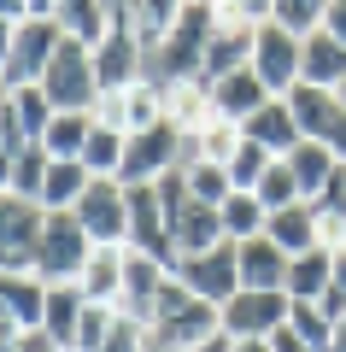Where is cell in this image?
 Returning <instances> with one entry per match:
<instances>
[{"mask_svg":"<svg viewBox=\"0 0 346 352\" xmlns=\"http://www.w3.org/2000/svg\"><path fill=\"white\" fill-rule=\"evenodd\" d=\"M288 164H294V182H299L305 200H317V194L334 182V170H340V159H334L323 141H299V147L288 153Z\"/></svg>","mask_w":346,"mask_h":352,"instance_id":"484cf974","label":"cell"},{"mask_svg":"<svg viewBox=\"0 0 346 352\" xmlns=\"http://www.w3.org/2000/svg\"><path fill=\"white\" fill-rule=\"evenodd\" d=\"M334 288V247H311L288 264V300H323Z\"/></svg>","mask_w":346,"mask_h":352,"instance_id":"7402d4cb","label":"cell"},{"mask_svg":"<svg viewBox=\"0 0 346 352\" xmlns=\"http://www.w3.org/2000/svg\"><path fill=\"white\" fill-rule=\"evenodd\" d=\"M164 124V88L159 82H136L124 88V135H147Z\"/></svg>","mask_w":346,"mask_h":352,"instance_id":"d6a6232c","label":"cell"},{"mask_svg":"<svg viewBox=\"0 0 346 352\" xmlns=\"http://www.w3.org/2000/svg\"><path fill=\"white\" fill-rule=\"evenodd\" d=\"M270 352H317V346H311V340L299 335L294 323H282V329H276V335H270Z\"/></svg>","mask_w":346,"mask_h":352,"instance_id":"b9f144b4","label":"cell"},{"mask_svg":"<svg viewBox=\"0 0 346 352\" xmlns=\"http://www.w3.org/2000/svg\"><path fill=\"white\" fill-rule=\"evenodd\" d=\"M171 276H176V270H171L164 258L129 247V252H124V300H118V305L153 329V311H159V294H164V282H171Z\"/></svg>","mask_w":346,"mask_h":352,"instance_id":"8fae6325","label":"cell"},{"mask_svg":"<svg viewBox=\"0 0 346 352\" xmlns=\"http://www.w3.org/2000/svg\"><path fill=\"white\" fill-rule=\"evenodd\" d=\"M299 59H305V41L294 36V30L282 24H259V47H252V71L264 76V88H270L276 100H288L299 82Z\"/></svg>","mask_w":346,"mask_h":352,"instance_id":"30bf717a","label":"cell"},{"mask_svg":"<svg viewBox=\"0 0 346 352\" xmlns=\"http://www.w3.org/2000/svg\"><path fill=\"white\" fill-rule=\"evenodd\" d=\"M276 0H217V18L223 24H270Z\"/></svg>","mask_w":346,"mask_h":352,"instance_id":"ab89813d","label":"cell"},{"mask_svg":"<svg viewBox=\"0 0 346 352\" xmlns=\"http://www.w3.org/2000/svg\"><path fill=\"white\" fill-rule=\"evenodd\" d=\"M288 264L294 258H288L270 235L241 241V288H282L288 294Z\"/></svg>","mask_w":346,"mask_h":352,"instance_id":"e0dca14e","label":"cell"},{"mask_svg":"<svg viewBox=\"0 0 346 352\" xmlns=\"http://www.w3.org/2000/svg\"><path fill=\"white\" fill-rule=\"evenodd\" d=\"M164 88V118H171L182 135H199V129L211 124V82L206 76H188V82H159Z\"/></svg>","mask_w":346,"mask_h":352,"instance_id":"2e32d148","label":"cell"},{"mask_svg":"<svg viewBox=\"0 0 346 352\" xmlns=\"http://www.w3.org/2000/svg\"><path fill=\"white\" fill-rule=\"evenodd\" d=\"M88 258H94V235L83 229L76 212H53L47 235H41V276L47 282H83Z\"/></svg>","mask_w":346,"mask_h":352,"instance_id":"8992f818","label":"cell"},{"mask_svg":"<svg viewBox=\"0 0 346 352\" xmlns=\"http://www.w3.org/2000/svg\"><path fill=\"white\" fill-rule=\"evenodd\" d=\"M147 352H171V346H164V340H147Z\"/></svg>","mask_w":346,"mask_h":352,"instance_id":"f907efd6","label":"cell"},{"mask_svg":"<svg viewBox=\"0 0 346 352\" xmlns=\"http://www.w3.org/2000/svg\"><path fill=\"white\" fill-rule=\"evenodd\" d=\"M288 311H294V300L282 288H241L223 305V335L229 340H270L288 323Z\"/></svg>","mask_w":346,"mask_h":352,"instance_id":"ba28073f","label":"cell"},{"mask_svg":"<svg viewBox=\"0 0 346 352\" xmlns=\"http://www.w3.org/2000/svg\"><path fill=\"white\" fill-rule=\"evenodd\" d=\"M147 65H153V59H147V47H141L136 24H129L124 0H118V12H111L106 41L94 47V76H100V94H124V88L147 82Z\"/></svg>","mask_w":346,"mask_h":352,"instance_id":"3957f363","label":"cell"},{"mask_svg":"<svg viewBox=\"0 0 346 352\" xmlns=\"http://www.w3.org/2000/svg\"><path fill=\"white\" fill-rule=\"evenodd\" d=\"M264 223H270V206H264L252 188H235L229 200H223V235H229V241L264 235Z\"/></svg>","mask_w":346,"mask_h":352,"instance_id":"f1b7e54d","label":"cell"},{"mask_svg":"<svg viewBox=\"0 0 346 352\" xmlns=\"http://www.w3.org/2000/svg\"><path fill=\"white\" fill-rule=\"evenodd\" d=\"M76 217L94 235V247H129V188L118 176H94L88 194L76 200Z\"/></svg>","mask_w":346,"mask_h":352,"instance_id":"52a82bcc","label":"cell"},{"mask_svg":"<svg viewBox=\"0 0 346 352\" xmlns=\"http://www.w3.org/2000/svg\"><path fill=\"white\" fill-rule=\"evenodd\" d=\"M270 100H276V94L264 88V76L252 71V65H247V71H229V76H217V82H211V112L229 118V124H241V129H247V118L264 112Z\"/></svg>","mask_w":346,"mask_h":352,"instance_id":"4fadbf2b","label":"cell"},{"mask_svg":"<svg viewBox=\"0 0 346 352\" xmlns=\"http://www.w3.org/2000/svg\"><path fill=\"white\" fill-rule=\"evenodd\" d=\"M65 30L59 18H30V24L6 30V59H0V71H6V88H24V82H41L53 65V53H59Z\"/></svg>","mask_w":346,"mask_h":352,"instance_id":"5b68a950","label":"cell"},{"mask_svg":"<svg viewBox=\"0 0 346 352\" xmlns=\"http://www.w3.org/2000/svg\"><path fill=\"white\" fill-rule=\"evenodd\" d=\"M47 276H0V311H6V335L24 329H47Z\"/></svg>","mask_w":346,"mask_h":352,"instance_id":"7c38bea8","label":"cell"},{"mask_svg":"<svg viewBox=\"0 0 346 352\" xmlns=\"http://www.w3.org/2000/svg\"><path fill=\"white\" fill-rule=\"evenodd\" d=\"M124 252L129 247H94V258H88V270H83V294L94 305L124 300Z\"/></svg>","mask_w":346,"mask_h":352,"instance_id":"603a6c76","label":"cell"},{"mask_svg":"<svg viewBox=\"0 0 346 352\" xmlns=\"http://www.w3.org/2000/svg\"><path fill=\"white\" fill-rule=\"evenodd\" d=\"M47 206L41 200H6V223H0V258H41V235H47Z\"/></svg>","mask_w":346,"mask_h":352,"instance_id":"5bb4252c","label":"cell"},{"mask_svg":"<svg viewBox=\"0 0 346 352\" xmlns=\"http://www.w3.org/2000/svg\"><path fill=\"white\" fill-rule=\"evenodd\" d=\"M323 18H329V0H276L270 24L294 30V36L305 41V36H317V30H323Z\"/></svg>","mask_w":346,"mask_h":352,"instance_id":"d590c367","label":"cell"},{"mask_svg":"<svg viewBox=\"0 0 346 352\" xmlns=\"http://www.w3.org/2000/svg\"><path fill=\"white\" fill-rule=\"evenodd\" d=\"M252 47H259V24H223L217 18V36H211V47H206V82H217V76H229V71H247L252 65Z\"/></svg>","mask_w":346,"mask_h":352,"instance_id":"9a60e30c","label":"cell"},{"mask_svg":"<svg viewBox=\"0 0 346 352\" xmlns=\"http://www.w3.org/2000/svg\"><path fill=\"white\" fill-rule=\"evenodd\" d=\"M299 82L311 88H334L340 94L346 82V47L329 36V30H317V36H305V59H299Z\"/></svg>","mask_w":346,"mask_h":352,"instance_id":"ffe728a7","label":"cell"},{"mask_svg":"<svg viewBox=\"0 0 346 352\" xmlns=\"http://www.w3.org/2000/svg\"><path fill=\"white\" fill-rule=\"evenodd\" d=\"M182 176H188V194H194V200H206V206H217V212H223V200L235 194V176H229V164L182 159Z\"/></svg>","mask_w":346,"mask_h":352,"instance_id":"836d02e7","label":"cell"},{"mask_svg":"<svg viewBox=\"0 0 346 352\" xmlns=\"http://www.w3.org/2000/svg\"><path fill=\"white\" fill-rule=\"evenodd\" d=\"M323 30H329V36L346 47V0H329V18H323Z\"/></svg>","mask_w":346,"mask_h":352,"instance_id":"ee69618b","label":"cell"},{"mask_svg":"<svg viewBox=\"0 0 346 352\" xmlns=\"http://www.w3.org/2000/svg\"><path fill=\"white\" fill-rule=\"evenodd\" d=\"M317 311L329 317L334 329H340V317H346V288H329V294H323V300H317Z\"/></svg>","mask_w":346,"mask_h":352,"instance_id":"7bdbcfd3","label":"cell"},{"mask_svg":"<svg viewBox=\"0 0 346 352\" xmlns=\"http://www.w3.org/2000/svg\"><path fill=\"white\" fill-rule=\"evenodd\" d=\"M334 288H346V252H334Z\"/></svg>","mask_w":346,"mask_h":352,"instance_id":"7dc6e473","label":"cell"},{"mask_svg":"<svg viewBox=\"0 0 346 352\" xmlns=\"http://www.w3.org/2000/svg\"><path fill=\"white\" fill-rule=\"evenodd\" d=\"M288 323H294V329H299V335H305V340H311L317 352H334V323H329V317L317 311V300H294Z\"/></svg>","mask_w":346,"mask_h":352,"instance_id":"74e56055","label":"cell"},{"mask_svg":"<svg viewBox=\"0 0 346 352\" xmlns=\"http://www.w3.org/2000/svg\"><path fill=\"white\" fill-rule=\"evenodd\" d=\"M241 141H247V129L229 124V118H211L199 135H188V159H211V164H229L241 153Z\"/></svg>","mask_w":346,"mask_h":352,"instance_id":"f546056e","label":"cell"},{"mask_svg":"<svg viewBox=\"0 0 346 352\" xmlns=\"http://www.w3.org/2000/svg\"><path fill=\"white\" fill-rule=\"evenodd\" d=\"M88 182H94V170H88L83 159H53L47 188H41V206H47V212H76V200L88 194Z\"/></svg>","mask_w":346,"mask_h":352,"instance_id":"4316f807","label":"cell"},{"mask_svg":"<svg viewBox=\"0 0 346 352\" xmlns=\"http://www.w3.org/2000/svg\"><path fill=\"white\" fill-rule=\"evenodd\" d=\"M217 36V0H188L176 30L164 36V47L153 53L147 82H188V76L206 71V47Z\"/></svg>","mask_w":346,"mask_h":352,"instance_id":"6da1fadb","label":"cell"},{"mask_svg":"<svg viewBox=\"0 0 346 352\" xmlns=\"http://www.w3.org/2000/svg\"><path fill=\"white\" fill-rule=\"evenodd\" d=\"M176 282L199 294L211 305H229L241 294V241H223L211 252H194V258H176Z\"/></svg>","mask_w":346,"mask_h":352,"instance_id":"9c48e42d","label":"cell"},{"mask_svg":"<svg viewBox=\"0 0 346 352\" xmlns=\"http://www.w3.org/2000/svg\"><path fill=\"white\" fill-rule=\"evenodd\" d=\"M30 147H36V141H30V129L18 124V112H12V106L0 100V153H6V164H12L18 153H30Z\"/></svg>","mask_w":346,"mask_h":352,"instance_id":"60d3db41","label":"cell"},{"mask_svg":"<svg viewBox=\"0 0 346 352\" xmlns=\"http://www.w3.org/2000/svg\"><path fill=\"white\" fill-rule=\"evenodd\" d=\"M194 352H235V340H229V335H211L206 346H194Z\"/></svg>","mask_w":346,"mask_h":352,"instance_id":"bcb514c9","label":"cell"},{"mask_svg":"<svg viewBox=\"0 0 346 352\" xmlns=\"http://www.w3.org/2000/svg\"><path fill=\"white\" fill-rule=\"evenodd\" d=\"M247 141H259V147H270L276 159H288V153L305 141V129H299V118H294V106H288V100H270L264 112L247 118Z\"/></svg>","mask_w":346,"mask_h":352,"instance_id":"ac0fdd59","label":"cell"},{"mask_svg":"<svg viewBox=\"0 0 346 352\" xmlns=\"http://www.w3.org/2000/svg\"><path fill=\"white\" fill-rule=\"evenodd\" d=\"M6 106L18 112V124L30 129V141H41L53 129V118H59V106L47 100V88L41 82H24V88H6Z\"/></svg>","mask_w":346,"mask_h":352,"instance_id":"4dcf8cb0","label":"cell"},{"mask_svg":"<svg viewBox=\"0 0 346 352\" xmlns=\"http://www.w3.org/2000/svg\"><path fill=\"white\" fill-rule=\"evenodd\" d=\"M252 194H259V200L270 206V212H288V206H299V200H305V194H299V182H294V164H288V159H276Z\"/></svg>","mask_w":346,"mask_h":352,"instance_id":"8d00e7d4","label":"cell"},{"mask_svg":"<svg viewBox=\"0 0 346 352\" xmlns=\"http://www.w3.org/2000/svg\"><path fill=\"white\" fill-rule=\"evenodd\" d=\"M111 12L118 6H106V0H59V30L71 41H83V47H100L111 30Z\"/></svg>","mask_w":346,"mask_h":352,"instance_id":"cb8c5ba5","label":"cell"},{"mask_svg":"<svg viewBox=\"0 0 346 352\" xmlns=\"http://www.w3.org/2000/svg\"><path fill=\"white\" fill-rule=\"evenodd\" d=\"M270 164H276L270 147H259V141H241V153L229 159V176H235V188H259Z\"/></svg>","mask_w":346,"mask_h":352,"instance_id":"f35d334b","label":"cell"},{"mask_svg":"<svg viewBox=\"0 0 346 352\" xmlns=\"http://www.w3.org/2000/svg\"><path fill=\"white\" fill-rule=\"evenodd\" d=\"M211 335H223V305H211V300H199L188 282H164V294H159V311H153V340H164L171 352H194V346H206Z\"/></svg>","mask_w":346,"mask_h":352,"instance_id":"7a4b0ae2","label":"cell"},{"mask_svg":"<svg viewBox=\"0 0 346 352\" xmlns=\"http://www.w3.org/2000/svg\"><path fill=\"white\" fill-rule=\"evenodd\" d=\"M182 6H188V0H124V12H129V24H136L141 47H147V59H153V53L164 47V36L176 30Z\"/></svg>","mask_w":346,"mask_h":352,"instance_id":"44dd1931","label":"cell"},{"mask_svg":"<svg viewBox=\"0 0 346 352\" xmlns=\"http://www.w3.org/2000/svg\"><path fill=\"white\" fill-rule=\"evenodd\" d=\"M340 252H346V247H340Z\"/></svg>","mask_w":346,"mask_h":352,"instance_id":"f5cc1de1","label":"cell"},{"mask_svg":"<svg viewBox=\"0 0 346 352\" xmlns=\"http://www.w3.org/2000/svg\"><path fill=\"white\" fill-rule=\"evenodd\" d=\"M264 235H270L276 247L288 252V258H299V252L323 247V229H317V212H311V200L288 206V212H270V223H264Z\"/></svg>","mask_w":346,"mask_h":352,"instance_id":"d6986e66","label":"cell"},{"mask_svg":"<svg viewBox=\"0 0 346 352\" xmlns=\"http://www.w3.org/2000/svg\"><path fill=\"white\" fill-rule=\"evenodd\" d=\"M124 153H129V135H124V129H106V124L94 118V135H88L83 164H88L94 176H118V170H124Z\"/></svg>","mask_w":346,"mask_h":352,"instance_id":"e575fe53","label":"cell"},{"mask_svg":"<svg viewBox=\"0 0 346 352\" xmlns=\"http://www.w3.org/2000/svg\"><path fill=\"white\" fill-rule=\"evenodd\" d=\"M47 170H53V153L36 141L30 153H18V159L6 164V200H41V188H47Z\"/></svg>","mask_w":346,"mask_h":352,"instance_id":"83f0119b","label":"cell"},{"mask_svg":"<svg viewBox=\"0 0 346 352\" xmlns=\"http://www.w3.org/2000/svg\"><path fill=\"white\" fill-rule=\"evenodd\" d=\"M41 88H47V100L59 106V112H94V106H100L94 47H83V41L65 36L59 53H53V65H47V76H41Z\"/></svg>","mask_w":346,"mask_h":352,"instance_id":"277c9868","label":"cell"},{"mask_svg":"<svg viewBox=\"0 0 346 352\" xmlns=\"http://www.w3.org/2000/svg\"><path fill=\"white\" fill-rule=\"evenodd\" d=\"M235 352H270V340H235Z\"/></svg>","mask_w":346,"mask_h":352,"instance_id":"c3c4849f","label":"cell"},{"mask_svg":"<svg viewBox=\"0 0 346 352\" xmlns=\"http://www.w3.org/2000/svg\"><path fill=\"white\" fill-rule=\"evenodd\" d=\"M83 311H88V294H83V282H53V294H47V335L59 340V346H76Z\"/></svg>","mask_w":346,"mask_h":352,"instance_id":"d4e9b609","label":"cell"},{"mask_svg":"<svg viewBox=\"0 0 346 352\" xmlns=\"http://www.w3.org/2000/svg\"><path fill=\"white\" fill-rule=\"evenodd\" d=\"M88 135H94V112H59V118H53V129L41 135V147H47L53 159H83Z\"/></svg>","mask_w":346,"mask_h":352,"instance_id":"1f68e13d","label":"cell"},{"mask_svg":"<svg viewBox=\"0 0 346 352\" xmlns=\"http://www.w3.org/2000/svg\"><path fill=\"white\" fill-rule=\"evenodd\" d=\"M340 106H346V82H340Z\"/></svg>","mask_w":346,"mask_h":352,"instance_id":"816d5d0a","label":"cell"},{"mask_svg":"<svg viewBox=\"0 0 346 352\" xmlns=\"http://www.w3.org/2000/svg\"><path fill=\"white\" fill-rule=\"evenodd\" d=\"M0 18H6V30H18V24H30V0H0Z\"/></svg>","mask_w":346,"mask_h":352,"instance_id":"f6af8a7d","label":"cell"},{"mask_svg":"<svg viewBox=\"0 0 346 352\" xmlns=\"http://www.w3.org/2000/svg\"><path fill=\"white\" fill-rule=\"evenodd\" d=\"M334 352H346V317H340V329H334Z\"/></svg>","mask_w":346,"mask_h":352,"instance_id":"681fc988","label":"cell"}]
</instances>
